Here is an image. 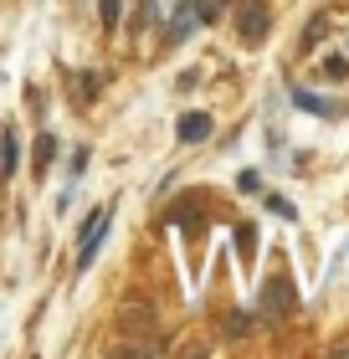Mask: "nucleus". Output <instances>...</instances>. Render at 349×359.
<instances>
[{"mask_svg":"<svg viewBox=\"0 0 349 359\" xmlns=\"http://www.w3.org/2000/svg\"><path fill=\"white\" fill-rule=\"evenodd\" d=\"M108 226H113V205H98L88 216V226H82V236H77V267H93V257H98V247H103Z\"/></svg>","mask_w":349,"mask_h":359,"instance_id":"f257e3e1","label":"nucleus"},{"mask_svg":"<svg viewBox=\"0 0 349 359\" xmlns=\"http://www.w3.org/2000/svg\"><path fill=\"white\" fill-rule=\"evenodd\" d=\"M268 26H272L268 0H242V11H237V31H242V41H246V46L268 41Z\"/></svg>","mask_w":349,"mask_h":359,"instance_id":"f03ea898","label":"nucleus"},{"mask_svg":"<svg viewBox=\"0 0 349 359\" xmlns=\"http://www.w3.org/2000/svg\"><path fill=\"white\" fill-rule=\"evenodd\" d=\"M293 303H298V292H293V283L288 277H272L268 287H262V313H293Z\"/></svg>","mask_w":349,"mask_h":359,"instance_id":"7ed1b4c3","label":"nucleus"},{"mask_svg":"<svg viewBox=\"0 0 349 359\" xmlns=\"http://www.w3.org/2000/svg\"><path fill=\"white\" fill-rule=\"evenodd\" d=\"M175 139H180V144H201V139H211V113H185V118L175 123Z\"/></svg>","mask_w":349,"mask_h":359,"instance_id":"20e7f679","label":"nucleus"},{"mask_svg":"<svg viewBox=\"0 0 349 359\" xmlns=\"http://www.w3.org/2000/svg\"><path fill=\"white\" fill-rule=\"evenodd\" d=\"M293 103L303 108V113H319V118H334V103H329V97H319V93H308V88H293Z\"/></svg>","mask_w":349,"mask_h":359,"instance_id":"39448f33","label":"nucleus"},{"mask_svg":"<svg viewBox=\"0 0 349 359\" xmlns=\"http://www.w3.org/2000/svg\"><path fill=\"white\" fill-rule=\"evenodd\" d=\"M52 154H57V134H37V149H31V170L46 175V170H52Z\"/></svg>","mask_w":349,"mask_h":359,"instance_id":"423d86ee","label":"nucleus"},{"mask_svg":"<svg viewBox=\"0 0 349 359\" xmlns=\"http://www.w3.org/2000/svg\"><path fill=\"white\" fill-rule=\"evenodd\" d=\"M15 165H21V154H15V134H11V128H0V180H11Z\"/></svg>","mask_w":349,"mask_h":359,"instance_id":"0eeeda50","label":"nucleus"},{"mask_svg":"<svg viewBox=\"0 0 349 359\" xmlns=\"http://www.w3.org/2000/svg\"><path fill=\"white\" fill-rule=\"evenodd\" d=\"M98 88H103V72H77V97L82 103H93Z\"/></svg>","mask_w":349,"mask_h":359,"instance_id":"6e6552de","label":"nucleus"},{"mask_svg":"<svg viewBox=\"0 0 349 359\" xmlns=\"http://www.w3.org/2000/svg\"><path fill=\"white\" fill-rule=\"evenodd\" d=\"M237 252H242V262L257 257V231H252V226H237Z\"/></svg>","mask_w":349,"mask_h":359,"instance_id":"1a4fd4ad","label":"nucleus"},{"mask_svg":"<svg viewBox=\"0 0 349 359\" xmlns=\"http://www.w3.org/2000/svg\"><path fill=\"white\" fill-rule=\"evenodd\" d=\"M190 11H195V21H216L226 11V0H190Z\"/></svg>","mask_w":349,"mask_h":359,"instance_id":"9d476101","label":"nucleus"},{"mask_svg":"<svg viewBox=\"0 0 349 359\" xmlns=\"http://www.w3.org/2000/svg\"><path fill=\"white\" fill-rule=\"evenodd\" d=\"M98 15H103V26L113 31V26H119V15H124V0H98Z\"/></svg>","mask_w":349,"mask_h":359,"instance_id":"9b49d317","label":"nucleus"},{"mask_svg":"<svg viewBox=\"0 0 349 359\" xmlns=\"http://www.w3.org/2000/svg\"><path fill=\"white\" fill-rule=\"evenodd\" d=\"M268 205H272V210H277V216H288V221H293V216H298V210H293V205H288V201H282V195H268Z\"/></svg>","mask_w":349,"mask_h":359,"instance_id":"f8f14e48","label":"nucleus"}]
</instances>
